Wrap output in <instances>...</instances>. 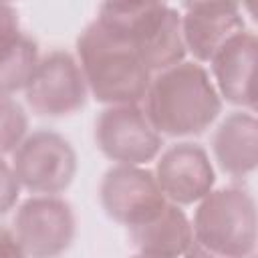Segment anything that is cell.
I'll use <instances>...</instances> for the list:
<instances>
[{"instance_id":"6da1fadb","label":"cell","mask_w":258,"mask_h":258,"mask_svg":"<svg viewBox=\"0 0 258 258\" xmlns=\"http://www.w3.org/2000/svg\"><path fill=\"white\" fill-rule=\"evenodd\" d=\"M143 113L159 135L187 137L204 133L222 113V97L208 71L181 60L155 73L145 91Z\"/></svg>"},{"instance_id":"7a4b0ae2","label":"cell","mask_w":258,"mask_h":258,"mask_svg":"<svg viewBox=\"0 0 258 258\" xmlns=\"http://www.w3.org/2000/svg\"><path fill=\"white\" fill-rule=\"evenodd\" d=\"M77 62L89 93L103 105H139L151 81L133 46L97 18L77 38Z\"/></svg>"},{"instance_id":"3957f363","label":"cell","mask_w":258,"mask_h":258,"mask_svg":"<svg viewBox=\"0 0 258 258\" xmlns=\"http://www.w3.org/2000/svg\"><path fill=\"white\" fill-rule=\"evenodd\" d=\"M97 20L133 46L151 77L185 58L179 10L165 2H105Z\"/></svg>"},{"instance_id":"277c9868","label":"cell","mask_w":258,"mask_h":258,"mask_svg":"<svg viewBox=\"0 0 258 258\" xmlns=\"http://www.w3.org/2000/svg\"><path fill=\"white\" fill-rule=\"evenodd\" d=\"M191 230L194 240L214 252L232 258H250L256 246L254 198L238 185L212 189L198 202Z\"/></svg>"},{"instance_id":"5b68a950","label":"cell","mask_w":258,"mask_h":258,"mask_svg":"<svg viewBox=\"0 0 258 258\" xmlns=\"http://www.w3.org/2000/svg\"><path fill=\"white\" fill-rule=\"evenodd\" d=\"M10 167L20 187L40 196H56L75 179L77 153L60 133L40 129L18 145Z\"/></svg>"},{"instance_id":"8992f818","label":"cell","mask_w":258,"mask_h":258,"mask_svg":"<svg viewBox=\"0 0 258 258\" xmlns=\"http://www.w3.org/2000/svg\"><path fill=\"white\" fill-rule=\"evenodd\" d=\"M12 232L28 258H58L71 248L77 222L62 198L32 196L18 206Z\"/></svg>"},{"instance_id":"52a82bcc","label":"cell","mask_w":258,"mask_h":258,"mask_svg":"<svg viewBox=\"0 0 258 258\" xmlns=\"http://www.w3.org/2000/svg\"><path fill=\"white\" fill-rule=\"evenodd\" d=\"M95 143L117 165H143L157 157L163 139L139 105H113L95 121Z\"/></svg>"},{"instance_id":"ba28073f","label":"cell","mask_w":258,"mask_h":258,"mask_svg":"<svg viewBox=\"0 0 258 258\" xmlns=\"http://www.w3.org/2000/svg\"><path fill=\"white\" fill-rule=\"evenodd\" d=\"M87 83L81 67L67 50L44 54L24 89L28 107L40 117H67L87 103Z\"/></svg>"},{"instance_id":"9c48e42d","label":"cell","mask_w":258,"mask_h":258,"mask_svg":"<svg viewBox=\"0 0 258 258\" xmlns=\"http://www.w3.org/2000/svg\"><path fill=\"white\" fill-rule=\"evenodd\" d=\"M99 198L105 214L127 228L155 218L167 204L153 171L141 165H113L107 169Z\"/></svg>"},{"instance_id":"30bf717a","label":"cell","mask_w":258,"mask_h":258,"mask_svg":"<svg viewBox=\"0 0 258 258\" xmlns=\"http://www.w3.org/2000/svg\"><path fill=\"white\" fill-rule=\"evenodd\" d=\"M153 175L165 200L175 206L198 204L216 181L206 149L191 141L169 145L159 155Z\"/></svg>"},{"instance_id":"8fae6325","label":"cell","mask_w":258,"mask_h":258,"mask_svg":"<svg viewBox=\"0 0 258 258\" xmlns=\"http://www.w3.org/2000/svg\"><path fill=\"white\" fill-rule=\"evenodd\" d=\"M181 10L183 46L198 62H210L230 36L246 28L242 10L234 2H185Z\"/></svg>"},{"instance_id":"7c38bea8","label":"cell","mask_w":258,"mask_h":258,"mask_svg":"<svg viewBox=\"0 0 258 258\" xmlns=\"http://www.w3.org/2000/svg\"><path fill=\"white\" fill-rule=\"evenodd\" d=\"M256 58H258V40L252 30H240L230 36L210 58L212 75L220 97L232 105L256 109Z\"/></svg>"},{"instance_id":"4fadbf2b","label":"cell","mask_w":258,"mask_h":258,"mask_svg":"<svg viewBox=\"0 0 258 258\" xmlns=\"http://www.w3.org/2000/svg\"><path fill=\"white\" fill-rule=\"evenodd\" d=\"M127 234L133 248L149 258H179L194 240L191 222L185 212L171 202H167L155 218L127 228Z\"/></svg>"},{"instance_id":"5bb4252c","label":"cell","mask_w":258,"mask_h":258,"mask_svg":"<svg viewBox=\"0 0 258 258\" xmlns=\"http://www.w3.org/2000/svg\"><path fill=\"white\" fill-rule=\"evenodd\" d=\"M214 157L230 177H246L258 165V121L252 113H230L212 137Z\"/></svg>"},{"instance_id":"9a60e30c","label":"cell","mask_w":258,"mask_h":258,"mask_svg":"<svg viewBox=\"0 0 258 258\" xmlns=\"http://www.w3.org/2000/svg\"><path fill=\"white\" fill-rule=\"evenodd\" d=\"M38 60L36 42L22 30L0 38V99L24 91Z\"/></svg>"},{"instance_id":"2e32d148","label":"cell","mask_w":258,"mask_h":258,"mask_svg":"<svg viewBox=\"0 0 258 258\" xmlns=\"http://www.w3.org/2000/svg\"><path fill=\"white\" fill-rule=\"evenodd\" d=\"M28 117L14 99H0V157L14 153L26 139Z\"/></svg>"},{"instance_id":"e0dca14e","label":"cell","mask_w":258,"mask_h":258,"mask_svg":"<svg viewBox=\"0 0 258 258\" xmlns=\"http://www.w3.org/2000/svg\"><path fill=\"white\" fill-rule=\"evenodd\" d=\"M20 194V183L12 167L0 157V216L14 208Z\"/></svg>"},{"instance_id":"ac0fdd59","label":"cell","mask_w":258,"mask_h":258,"mask_svg":"<svg viewBox=\"0 0 258 258\" xmlns=\"http://www.w3.org/2000/svg\"><path fill=\"white\" fill-rule=\"evenodd\" d=\"M0 258H28L14 232L6 226H0Z\"/></svg>"},{"instance_id":"d6986e66","label":"cell","mask_w":258,"mask_h":258,"mask_svg":"<svg viewBox=\"0 0 258 258\" xmlns=\"http://www.w3.org/2000/svg\"><path fill=\"white\" fill-rule=\"evenodd\" d=\"M20 30V20H18V10L12 4L0 2V38L6 34H14Z\"/></svg>"},{"instance_id":"ffe728a7","label":"cell","mask_w":258,"mask_h":258,"mask_svg":"<svg viewBox=\"0 0 258 258\" xmlns=\"http://www.w3.org/2000/svg\"><path fill=\"white\" fill-rule=\"evenodd\" d=\"M183 258H232V256H226V254L214 252V250L206 248L204 244H200L198 240H191V244H189V248L185 250Z\"/></svg>"},{"instance_id":"44dd1931","label":"cell","mask_w":258,"mask_h":258,"mask_svg":"<svg viewBox=\"0 0 258 258\" xmlns=\"http://www.w3.org/2000/svg\"><path fill=\"white\" fill-rule=\"evenodd\" d=\"M133 258H149V256H141V254H137V256H133Z\"/></svg>"}]
</instances>
